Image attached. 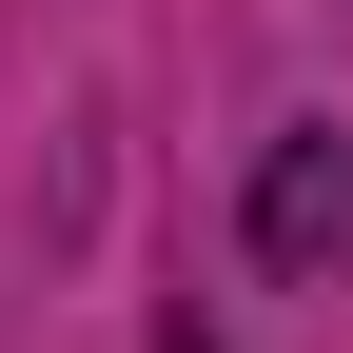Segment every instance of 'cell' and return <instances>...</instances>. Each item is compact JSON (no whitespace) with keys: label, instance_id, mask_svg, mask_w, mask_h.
<instances>
[{"label":"cell","instance_id":"obj_1","mask_svg":"<svg viewBox=\"0 0 353 353\" xmlns=\"http://www.w3.org/2000/svg\"><path fill=\"white\" fill-rule=\"evenodd\" d=\"M353 236V138H275L255 157V275H314Z\"/></svg>","mask_w":353,"mask_h":353},{"label":"cell","instance_id":"obj_2","mask_svg":"<svg viewBox=\"0 0 353 353\" xmlns=\"http://www.w3.org/2000/svg\"><path fill=\"white\" fill-rule=\"evenodd\" d=\"M157 353H216V334H157Z\"/></svg>","mask_w":353,"mask_h":353}]
</instances>
